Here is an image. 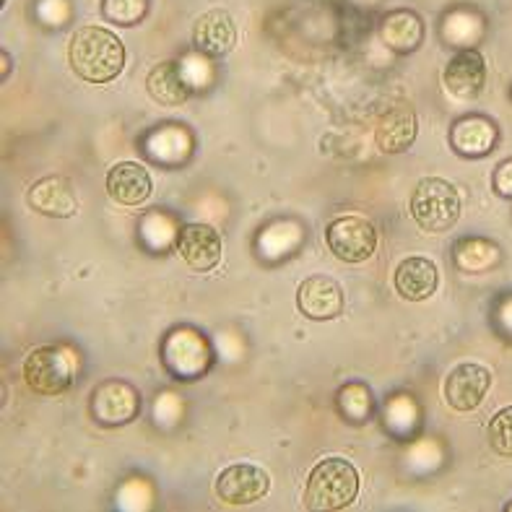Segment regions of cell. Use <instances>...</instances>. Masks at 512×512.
<instances>
[{"label":"cell","mask_w":512,"mask_h":512,"mask_svg":"<svg viewBox=\"0 0 512 512\" xmlns=\"http://www.w3.org/2000/svg\"><path fill=\"white\" fill-rule=\"evenodd\" d=\"M492 188L500 198H507L512 201V159H505V162L497 164L492 177Z\"/></svg>","instance_id":"23"},{"label":"cell","mask_w":512,"mask_h":512,"mask_svg":"<svg viewBox=\"0 0 512 512\" xmlns=\"http://www.w3.org/2000/svg\"><path fill=\"white\" fill-rule=\"evenodd\" d=\"M26 203L32 211L42 216H52V219H68L76 214L78 195L71 180H65L60 175H50L37 180L26 193Z\"/></svg>","instance_id":"12"},{"label":"cell","mask_w":512,"mask_h":512,"mask_svg":"<svg viewBox=\"0 0 512 512\" xmlns=\"http://www.w3.org/2000/svg\"><path fill=\"white\" fill-rule=\"evenodd\" d=\"M68 63L86 84H110L125 68V45L104 26H81L68 45Z\"/></svg>","instance_id":"1"},{"label":"cell","mask_w":512,"mask_h":512,"mask_svg":"<svg viewBox=\"0 0 512 512\" xmlns=\"http://www.w3.org/2000/svg\"><path fill=\"white\" fill-rule=\"evenodd\" d=\"M489 442L492 450L502 458H512V406L497 411L489 424Z\"/></svg>","instance_id":"22"},{"label":"cell","mask_w":512,"mask_h":512,"mask_svg":"<svg viewBox=\"0 0 512 512\" xmlns=\"http://www.w3.org/2000/svg\"><path fill=\"white\" fill-rule=\"evenodd\" d=\"M359 494V471L346 458H325L310 471L305 505L312 512L346 510Z\"/></svg>","instance_id":"2"},{"label":"cell","mask_w":512,"mask_h":512,"mask_svg":"<svg viewBox=\"0 0 512 512\" xmlns=\"http://www.w3.org/2000/svg\"><path fill=\"white\" fill-rule=\"evenodd\" d=\"M91 414L99 424L123 427L141 414V396L123 380H104L91 393Z\"/></svg>","instance_id":"7"},{"label":"cell","mask_w":512,"mask_h":512,"mask_svg":"<svg viewBox=\"0 0 512 512\" xmlns=\"http://www.w3.org/2000/svg\"><path fill=\"white\" fill-rule=\"evenodd\" d=\"M146 91L156 104L162 107H180L188 102L190 84L182 76L180 63L175 60H164V63L154 65L146 76Z\"/></svg>","instance_id":"18"},{"label":"cell","mask_w":512,"mask_h":512,"mask_svg":"<svg viewBox=\"0 0 512 512\" xmlns=\"http://www.w3.org/2000/svg\"><path fill=\"white\" fill-rule=\"evenodd\" d=\"M505 510H507V512H512V502H510V505H507V507H505Z\"/></svg>","instance_id":"24"},{"label":"cell","mask_w":512,"mask_h":512,"mask_svg":"<svg viewBox=\"0 0 512 512\" xmlns=\"http://www.w3.org/2000/svg\"><path fill=\"white\" fill-rule=\"evenodd\" d=\"M380 37H383V42L390 47V50L406 55V52H414L422 47L424 21L419 19V13L398 8V11H390L383 19Z\"/></svg>","instance_id":"19"},{"label":"cell","mask_w":512,"mask_h":512,"mask_svg":"<svg viewBox=\"0 0 512 512\" xmlns=\"http://www.w3.org/2000/svg\"><path fill=\"white\" fill-rule=\"evenodd\" d=\"M216 497L227 505H253L271 489V479L253 463H234L216 476Z\"/></svg>","instance_id":"8"},{"label":"cell","mask_w":512,"mask_h":512,"mask_svg":"<svg viewBox=\"0 0 512 512\" xmlns=\"http://www.w3.org/2000/svg\"><path fill=\"white\" fill-rule=\"evenodd\" d=\"M411 219L416 227L429 234H442L458 224L461 219V195L442 177H427L414 188L409 203Z\"/></svg>","instance_id":"3"},{"label":"cell","mask_w":512,"mask_h":512,"mask_svg":"<svg viewBox=\"0 0 512 512\" xmlns=\"http://www.w3.org/2000/svg\"><path fill=\"white\" fill-rule=\"evenodd\" d=\"M445 89L458 99H476L487 84V63L479 50L455 52L442 71Z\"/></svg>","instance_id":"11"},{"label":"cell","mask_w":512,"mask_h":512,"mask_svg":"<svg viewBox=\"0 0 512 512\" xmlns=\"http://www.w3.org/2000/svg\"><path fill=\"white\" fill-rule=\"evenodd\" d=\"M151 0H102V16L117 26H136L146 19Z\"/></svg>","instance_id":"20"},{"label":"cell","mask_w":512,"mask_h":512,"mask_svg":"<svg viewBox=\"0 0 512 512\" xmlns=\"http://www.w3.org/2000/svg\"><path fill=\"white\" fill-rule=\"evenodd\" d=\"M175 247L180 258L188 263L193 271H214L221 263V234L208 224H185L177 232Z\"/></svg>","instance_id":"9"},{"label":"cell","mask_w":512,"mask_h":512,"mask_svg":"<svg viewBox=\"0 0 512 512\" xmlns=\"http://www.w3.org/2000/svg\"><path fill=\"white\" fill-rule=\"evenodd\" d=\"M489 388H492V372L481 364L463 362L453 367L450 375L445 377L442 396H445L450 409L458 411V414H468L484 403Z\"/></svg>","instance_id":"6"},{"label":"cell","mask_w":512,"mask_h":512,"mask_svg":"<svg viewBox=\"0 0 512 512\" xmlns=\"http://www.w3.org/2000/svg\"><path fill=\"white\" fill-rule=\"evenodd\" d=\"M24 383L37 396H60L71 388V359L58 346H39L24 359Z\"/></svg>","instance_id":"4"},{"label":"cell","mask_w":512,"mask_h":512,"mask_svg":"<svg viewBox=\"0 0 512 512\" xmlns=\"http://www.w3.org/2000/svg\"><path fill=\"white\" fill-rule=\"evenodd\" d=\"M297 307L310 320H336L344 312V289L331 276H310L299 284Z\"/></svg>","instance_id":"10"},{"label":"cell","mask_w":512,"mask_h":512,"mask_svg":"<svg viewBox=\"0 0 512 512\" xmlns=\"http://www.w3.org/2000/svg\"><path fill=\"white\" fill-rule=\"evenodd\" d=\"M149 169L138 162H117L107 172V193L120 206H141L151 195Z\"/></svg>","instance_id":"15"},{"label":"cell","mask_w":512,"mask_h":512,"mask_svg":"<svg viewBox=\"0 0 512 512\" xmlns=\"http://www.w3.org/2000/svg\"><path fill=\"white\" fill-rule=\"evenodd\" d=\"M193 45L195 50L208 55V58H224L237 45V26L232 16L221 8L203 13L193 26Z\"/></svg>","instance_id":"13"},{"label":"cell","mask_w":512,"mask_h":512,"mask_svg":"<svg viewBox=\"0 0 512 512\" xmlns=\"http://www.w3.org/2000/svg\"><path fill=\"white\" fill-rule=\"evenodd\" d=\"M494 141H497V128L492 120L481 115L463 117L450 130V143H453L455 154L468 156V159H479L492 151Z\"/></svg>","instance_id":"17"},{"label":"cell","mask_w":512,"mask_h":512,"mask_svg":"<svg viewBox=\"0 0 512 512\" xmlns=\"http://www.w3.org/2000/svg\"><path fill=\"white\" fill-rule=\"evenodd\" d=\"M455 258H458V266L463 271H484V268H489L497 260V247L484 240H466L458 245V255Z\"/></svg>","instance_id":"21"},{"label":"cell","mask_w":512,"mask_h":512,"mask_svg":"<svg viewBox=\"0 0 512 512\" xmlns=\"http://www.w3.org/2000/svg\"><path fill=\"white\" fill-rule=\"evenodd\" d=\"M419 125H416V115L409 104H396L388 107L375 128V141L380 151L385 154H403V151L414 146Z\"/></svg>","instance_id":"14"},{"label":"cell","mask_w":512,"mask_h":512,"mask_svg":"<svg viewBox=\"0 0 512 512\" xmlns=\"http://www.w3.org/2000/svg\"><path fill=\"white\" fill-rule=\"evenodd\" d=\"M331 253L344 263H364L377 250V232L362 216H338L325 229Z\"/></svg>","instance_id":"5"},{"label":"cell","mask_w":512,"mask_h":512,"mask_svg":"<svg viewBox=\"0 0 512 512\" xmlns=\"http://www.w3.org/2000/svg\"><path fill=\"white\" fill-rule=\"evenodd\" d=\"M393 284L396 292L409 302H424L437 292L440 284V273L437 266L429 258H406L398 263L393 273Z\"/></svg>","instance_id":"16"}]
</instances>
